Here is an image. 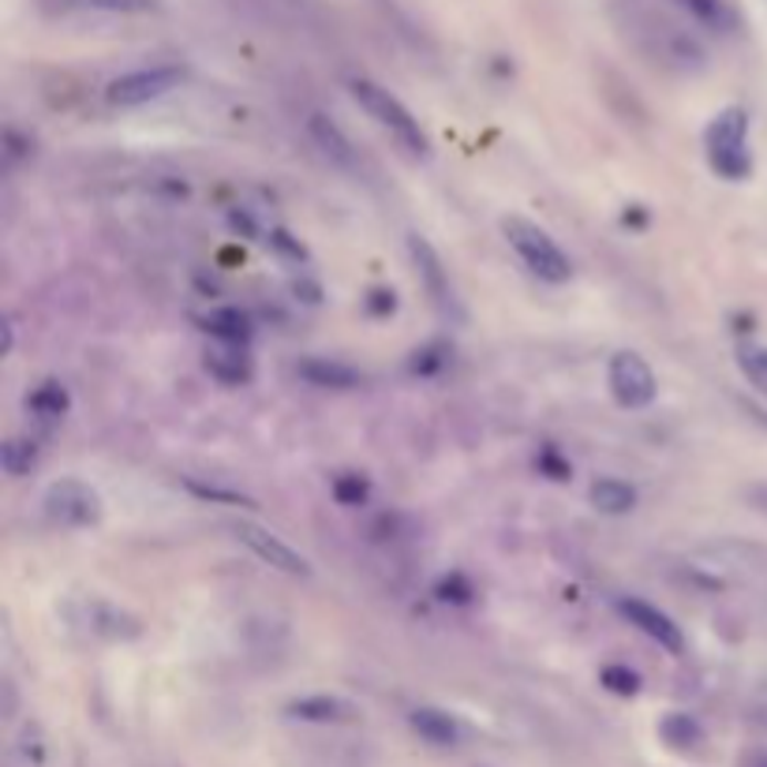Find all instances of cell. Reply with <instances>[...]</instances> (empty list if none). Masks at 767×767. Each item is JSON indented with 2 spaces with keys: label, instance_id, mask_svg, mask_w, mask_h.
Listing matches in <instances>:
<instances>
[{
  "label": "cell",
  "instance_id": "7c38bea8",
  "mask_svg": "<svg viewBox=\"0 0 767 767\" xmlns=\"http://www.w3.org/2000/svg\"><path fill=\"white\" fill-rule=\"evenodd\" d=\"M674 4L715 34H734L737 27H742V15H737V8L730 0H674Z\"/></svg>",
  "mask_w": 767,
  "mask_h": 767
},
{
  "label": "cell",
  "instance_id": "4fadbf2b",
  "mask_svg": "<svg viewBox=\"0 0 767 767\" xmlns=\"http://www.w3.org/2000/svg\"><path fill=\"white\" fill-rule=\"evenodd\" d=\"M300 379H308L311 386H322V390H352L360 386V371L349 367L341 360H327V356H311L300 363Z\"/></svg>",
  "mask_w": 767,
  "mask_h": 767
},
{
  "label": "cell",
  "instance_id": "2e32d148",
  "mask_svg": "<svg viewBox=\"0 0 767 767\" xmlns=\"http://www.w3.org/2000/svg\"><path fill=\"white\" fill-rule=\"evenodd\" d=\"M27 408H31L38 419L56 423V419L68 416V408H72V397H68L64 382L45 379V382H38L31 393H27Z\"/></svg>",
  "mask_w": 767,
  "mask_h": 767
},
{
  "label": "cell",
  "instance_id": "ac0fdd59",
  "mask_svg": "<svg viewBox=\"0 0 767 767\" xmlns=\"http://www.w3.org/2000/svg\"><path fill=\"white\" fill-rule=\"evenodd\" d=\"M588 495H592V506L599 509V514H607V517H622V514H629V509L636 506V490L629 484H622V479H611V476L595 479Z\"/></svg>",
  "mask_w": 767,
  "mask_h": 767
},
{
  "label": "cell",
  "instance_id": "30bf717a",
  "mask_svg": "<svg viewBox=\"0 0 767 767\" xmlns=\"http://www.w3.org/2000/svg\"><path fill=\"white\" fill-rule=\"evenodd\" d=\"M408 251H412V262H416L423 284H427V292L435 297V303L438 308H449V303H454V292H449V278H446V270H442L435 248H431L423 236H408Z\"/></svg>",
  "mask_w": 767,
  "mask_h": 767
},
{
  "label": "cell",
  "instance_id": "9c48e42d",
  "mask_svg": "<svg viewBox=\"0 0 767 767\" xmlns=\"http://www.w3.org/2000/svg\"><path fill=\"white\" fill-rule=\"evenodd\" d=\"M618 614L625 618L629 625H636L647 641H655L659 647H666L671 655H677L685 647V636H682V625L674 622L671 614H663L659 607L644 603V599H633V595H622L618 599Z\"/></svg>",
  "mask_w": 767,
  "mask_h": 767
},
{
  "label": "cell",
  "instance_id": "7a4b0ae2",
  "mask_svg": "<svg viewBox=\"0 0 767 767\" xmlns=\"http://www.w3.org/2000/svg\"><path fill=\"white\" fill-rule=\"evenodd\" d=\"M349 91L360 102V110L367 113L379 127H386V132L401 146H405L408 154H427V135H423L419 121L405 110V105L397 102V97L386 91V86L371 83V79H352Z\"/></svg>",
  "mask_w": 767,
  "mask_h": 767
},
{
  "label": "cell",
  "instance_id": "4316f807",
  "mask_svg": "<svg viewBox=\"0 0 767 767\" xmlns=\"http://www.w3.org/2000/svg\"><path fill=\"white\" fill-rule=\"evenodd\" d=\"M438 592H442V599H446V603H468V599H471V584L460 573H454L449 580H442Z\"/></svg>",
  "mask_w": 767,
  "mask_h": 767
},
{
  "label": "cell",
  "instance_id": "5b68a950",
  "mask_svg": "<svg viewBox=\"0 0 767 767\" xmlns=\"http://www.w3.org/2000/svg\"><path fill=\"white\" fill-rule=\"evenodd\" d=\"M42 506L45 517L61 528H91L102 517V498L83 479H56V484H49Z\"/></svg>",
  "mask_w": 767,
  "mask_h": 767
},
{
  "label": "cell",
  "instance_id": "9a60e30c",
  "mask_svg": "<svg viewBox=\"0 0 767 767\" xmlns=\"http://www.w3.org/2000/svg\"><path fill=\"white\" fill-rule=\"evenodd\" d=\"M289 715L300 723H345L352 719V704L338 696H300L289 704Z\"/></svg>",
  "mask_w": 767,
  "mask_h": 767
},
{
  "label": "cell",
  "instance_id": "5bb4252c",
  "mask_svg": "<svg viewBox=\"0 0 767 767\" xmlns=\"http://www.w3.org/2000/svg\"><path fill=\"white\" fill-rule=\"evenodd\" d=\"M408 723H412V730L431 745H457L460 742V723L449 712H442V707H416Z\"/></svg>",
  "mask_w": 767,
  "mask_h": 767
},
{
  "label": "cell",
  "instance_id": "8992f818",
  "mask_svg": "<svg viewBox=\"0 0 767 767\" xmlns=\"http://www.w3.org/2000/svg\"><path fill=\"white\" fill-rule=\"evenodd\" d=\"M184 83V68L176 64H157V68H139V72H127L121 79H113L110 91V105H121V110H132V105H146L154 97L169 94L173 86Z\"/></svg>",
  "mask_w": 767,
  "mask_h": 767
},
{
  "label": "cell",
  "instance_id": "484cf974",
  "mask_svg": "<svg viewBox=\"0 0 767 767\" xmlns=\"http://www.w3.org/2000/svg\"><path fill=\"white\" fill-rule=\"evenodd\" d=\"M737 363H742L745 379L753 382V386L767 390V349H756V345H745L742 356H737Z\"/></svg>",
  "mask_w": 767,
  "mask_h": 767
},
{
  "label": "cell",
  "instance_id": "ba28073f",
  "mask_svg": "<svg viewBox=\"0 0 767 767\" xmlns=\"http://www.w3.org/2000/svg\"><path fill=\"white\" fill-rule=\"evenodd\" d=\"M232 532L255 558H259V562H267L270 569H278V573H289V577H308L311 573L308 558H303L300 550H292L284 539L273 536L270 528H259V525H251V520H240Z\"/></svg>",
  "mask_w": 767,
  "mask_h": 767
},
{
  "label": "cell",
  "instance_id": "cb8c5ba5",
  "mask_svg": "<svg viewBox=\"0 0 767 767\" xmlns=\"http://www.w3.org/2000/svg\"><path fill=\"white\" fill-rule=\"evenodd\" d=\"M333 498L341 501V506H363L371 495L367 479L360 476V471H341V476H333Z\"/></svg>",
  "mask_w": 767,
  "mask_h": 767
},
{
  "label": "cell",
  "instance_id": "277c9868",
  "mask_svg": "<svg viewBox=\"0 0 767 767\" xmlns=\"http://www.w3.org/2000/svg\"><path fill=\"white\" fill-rule=\"evenodd\" d=\"M506 240L514 243V251L525 259V267L536 273L539 281H550V284H562L569 281V273H573V267H569V259L562 255V248H558L550 236L539 229V225L525 221V218H506Z\"/></svg>",
  "mask_w": 767,
  "mask_h": 767
},
{
  "label": "cell",
  "instance_id": "603a6c76",
  "mask_svg": "<svg viewBox=\"0 0 767 767\" xmlns=\"http://www.w3.org/2000/svg\"><path fill=\"white\" fill-rule=\"evenodd\" d=\"M61 8H91V12H121V15H135V12H151L157 0H56Z\"/></svg>",
  "mask_w": 767,
  "mask_h": 767
},
{
  "label": "cell",
  "instance_id": "7402d4cb",
  "mask_svg": "<svg viewBox=\"0 0 767 767\" xmlns=\"http://www.w3.org/2000/svg\"><path fill=\"white\" fill-rule=\"evenodd\" d=\"M34 460H38V449H34V442H27V438H8L4 446H0V465H4V471L12 479L27 476V471L34 468Z\"/></svg>",
  "mask_w": 767,
  "mask_h": 767
},
{
  "label": "cell",
  "instance_id": "6da1fadb",
  "mask_svg": "<svg viewBox=\"0 0 767 767\" xmlns=\"http://www.w3.org/2000/svg\"><path fill=\"white\" fill-rule=\"evenodd\" d=\"M745 143H749V116L737 105L723 110L707 124V162L723 180H745L753 173V157Z\"/></svg>",
  "mask_w": 767,
  "mask_h": 767
},
{
  "label": "cell",
  "instance_id": "ffe728a7",
  "mask_svg": "<svg viewBox=\"0 0 767 767\" xmlns=\"http://www.w3.org/2000/svg\"><path fill=\"white\" fill-rule=\"evenodd\" d=\"M311 135H314V143L322 146V154H327L330 162H338V165H352V162H356V154H352L345 132H341V127L333 124L330 116L314 113L311 116Z\"/></svg>",
  "mask_w": 767,
  "mask_h": 767
},
{
  "label": "cell",
  "instance_id": "d4e9b609",
  "mask_svg": "<svg viewBox=\"0 0 767 767\" xmlns=\"http://www.w3.org/2000/svg\"><path fill=\"white\" fill-rule=\"evenodd\" d=\"M599 682H603L607 690H611L614 696H636V693H641V674L629 671V666H622V663L603 666V674H599Z\"/></svg>",
  "mask_w": 767,
  "mask_h": 767
},
{
  "label": "cell",
  "instance_id": "44dd1931",
  "mask_svg": "<svg viewBox=\"0 0 767 767\" xmlns=\"http://www.w3.org/2000/svg\"><path fill=\"white\" fill-rule=\"evenodd\" d=\"M45 764V737L34 723H27L12 742V767H42Z\"/></svg>",
  "mask_w": 767,
  "mask_h": 767
},
{
  "label": "cell",
  "instance_id": "83f0119b",
  "mask_svg": "<svg viewBox=\"0 0 767 767\" xmlns=\"http://www.w3.org/2000/svg\"><path fill=\"white\" fill-rule=\"evenodd\" d=\"M536 465H539V471H547L550 479H558V484H562V479H569V471H573L562 457L554 454V449H543V457H539Z\"/></svg>",
  "mask_w": 767,
  "mask_h": 767
},
{
  "label": "cell",
  "instance_id": "52a82bcc",
  "mask_svg": "<svg viewBox=\"0 0 767 767\" xmlns=\"http://www.w3.org/2000/svg\"><path fill=\"white\" fill-rule=\"evenodd\" d=\"M611 393L622 408H647L659 393V382L641 352H618L611 360Z\"/></svg>",
  "mask_w": 767,
  "mask_h": 767
},
{
  "label": "cell",
  "instance_id": "3957f363",
  "mask_svg": "<svg viewBox=\"0 0 767 767\" xmlns=\"http://www.w3.org/2000/svg\"><path fill=\"white\" fill-rule=\"evenodd\" d=\"M633 23H636V34L644 38L652 56H659L663 64L671 68H682V72H693V68L704 64V49L696 45V38L690 31H682L671 19L655 15L652 8H633Z\"/></svg>",
  "mask_w": 767,
  "mask_h": 767
},
{
  "label": "cell",
  "instance_id": "e0dca14e",
  "mask_svg": "<svg viewBox=\"0 0 767 767\" xmlns=\"http://www.w3.org/2000/svg\"><path fill=\"white\" fill-rule=\"evenodd\" d=\"M203 327L210 338H218L221 345H243L251 338V319L240 308H218L203 319Z\"/></svg>",
  "mask_w": 767,
  "mask_h": 767
},
{
  "label": "cell",
  "instance_id": "f1b7e54d",
  "mask_svg": "<svg viewBox=\"0 0 767 767\" xmlns=\"http://www.w3.org/2000/svg\"><path fill=\"white\" fill-rule=\"evenodd\" d=\"M749 501L756 509H760V514L767 517V484H756V487H749Z\"/></svg>",
  "mask_w": 767,
  "mask_h": 767
},
{
  "label": "cell",
  "instance_id": "8fae6325",
  "mask_svg": "<svg viewBox=\"0 0 767 767\" xmlns=\"http://www.w3.org/2000/svg\"><path fill=\"white\" fill-rule=\"evenodd\" d=\"M206 371H210L218 382H225V386H243V382H251V375H255L251 356L243 352V345L210 349L206 352Z\"/></svg>",
  "mask_w": 767,
  "mask_h": 767
},
{
  "label": "cell",
  "instance_id": "f546056e",
  "mask_svg": "<svg viewBox=\"0 0 767 767\" xmlns=\"http://www.w3.org/2000/svg\"><path fill=\"white\" fill-rule=\"evenodd\" d=\"M756 767H767V760H760V764H756Z\"/></svg>",
  "mask_w": 767,
  "mask_h": 767
},
{
  "label": "cell",
  "instance_id": "d6986e66",
  "mask_svg": "<svg viewBox=\"0 0 767 767\" xmlns=\"http://www.w3.org/2000/svg\"><path fill=\"white\" fill-rule=\"evenodd\" d=\"M659 737H663L671 749L677 753H690V749H701L704 745V726L685 712H671L663 723H659Z\"/></svg>",
  "mask_w": 767,
  "mask_h": 767
}]
</instances>
